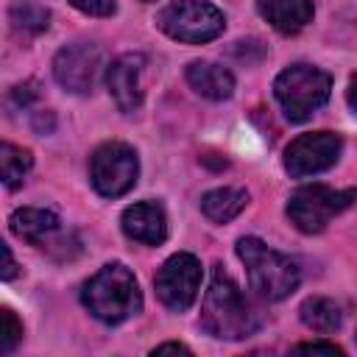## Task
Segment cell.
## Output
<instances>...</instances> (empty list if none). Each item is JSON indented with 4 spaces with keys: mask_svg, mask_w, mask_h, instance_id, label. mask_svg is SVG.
Masks as SVG:
<instances>
[{
    "mask_svg": "<svg viewBox=\"0 0 357 357\" xmlns=\"http://www.w3.org/2000/svg\"><path fill=\"white\" fill-rule=\"evenodd\" d=\"M153 357H162V354H192V349H187L184 343H162V346H156L153 351H151Z\"/></svg>",
    "mask_w": 357,
    "mask_h": 357,
    "instance_id": "obj_24",
    "label": "cell"
},
{
    "mask_svg": "<svg viewBox=\"0 0 357 357\" xmlns=\"http://www.w3.org/2000/svg\"><path fill=\"white\" fill-rule=\"evenodd\" d=\"M357 198V190H335L326 184H304L298 187L287 201V218L290 223L304 234H318L326 229V223L349 209Z\"/></svg>",
    "mask_w": 357,
    "mask_h": 357,
    "instance_id": "obj_6",
    "label": "cell"
},
{
    "mask_svg": "<svg viewBox=\"0 0 357 357\" xmlns=\"http://www.w3.org/2000/svg\"><path fill=\"white\" fill-rule=\"evenodd\" d=\"M153 287H156L159 301L167 310L173 312L190 310L201 287V262L187 251L167 257L153 276Z\"/></svg>",
    "mask_w": 357,
    "mask_h": 357,
    "instance_id": "obj_8",
    "label": "cell"
},
{
    "mask_svg": "<svg viewBox=\"0 0 357 357\" xmlns=\"http://www.w3.org/2000/svg\"><path fill=\"white\" fill-rule=\"evenodd\" d=\"M78 11L92 14V17H109L114 14V0H70Z\"/></svg>",
    "mask_w": 357,
    "mask_h": 357,
    "instance_id": "obj_22",
    "label": "cell"
},
{
    "mask_svg": "<svg viewBox=\"0 0 357 357\" xmlns=\"http://www.w3.org/2000/svg\"><path fill=\"white\" fill-rule=\"evenodd\" d=\"M142 3H151V0H142Z\"/></svg>",
    "mask_w": 357,
    "mask_h": 357,
    "instance_id": "obj_27",
    "label": "cell"
},
{
    "mask_svg": "<svg viewBox=\"0 0 357 357\" xmlns=\"http://www.w3.org/2000/svg\"><path fill=\"white\" fill-rule=\"evenodd\" d=\"M257 8L268 25L284 36L298 33L312 20V0H257Z\"/></svg>",
    "mask_w": 357,
    "mask_h": 357,
    "instance_id": "obj_14",
    "label": "cell"
},
{
    "mask_svg": "<svg viewBox=\"0 0 357 357\" xmlns=\"http://www.w3.org/2000/svg\"><path fill=\"white\" fill-rule=\"evenodd\" d=\"M20 340H22V324H20V318L8 307H3L0 310V354H11Z\"/></svg>",
    "mask_w": 357,
    "mask_h": 357,
    "instance_id": "obj_20",
    "label": "cell"
},
{
    "mask_svg": "<svg viewBox=\"0 0 357 357\" xmlns=\"http://www.w3.org/2000/svg\"><path fill=\"white\" fill-rule=\"evenodd\" d=\"M201 326L220 340H243L259 329V312L243 296L229 271H223V265L212 268V279L201 304Z\"/></svg>",
    "mask_w": 357,
    "mask_h": 357,
    "instance_id": "obj_1",
    "label": "cell"
},
{
    "mask_svg": "<svg viewBox=\"0 0 357 357\" xmlns=\"http://www.w3.org/2000/svg\"><path fill=\"white\" fill-rule=\"evenodd\" d=\"M103 73V50L95 42H73L53 59V75L61 89L73 95H89Z\"/></svg>",
    "mask_w": 357,
    "mask_h": 357,
    "instance_id": "obj_9",
    "label": "cell"
},
{
    "mask_svg": "<svg viewBox=\"0 0 357 357\" xmlns=\"http://www.w3.org/2000/svg\"><path fill=\"white\" fill-rule=\"evenodd\" d=\"M139 176V159L137 151L126 142H103L95 148L89 159V178L92 187L103 198H120L126 195Z\"/></svg>",
    "mask_w": 357,
    "mask_h": 357,
    "instance_id": "obj_7",
    "label": "cell"
},
{
    "mask_svg": "<svg viewBox=\"0 0 357 357\" xmlns=\"http://www.w3.org/2000/svg\"><path fill=\"white\" fill-rule=\"evenodd\" d=\"M31 167H33L31 151H25L20 145H11V142H3L0 145V173H3V184L8 190L20 187Z\"/></svg>",
    "mask_w": 357,
    "mask_h": 357,
    "instance_id": "obj_19",
    "label": "cell"
},
{
    "mask_svg": "<svg viewBox=\"0 0 357 357\" xmlns=\"http://www.w3.org/2000/svg\"><path fill=\"white\" fill-rule=\"evenodd\" d=\"M237 257L248 271L251 290H257L259 298L265 301H282L287 298L301 279L298 265L265 245L259 237H240L237 240Z\"/></svg>",
    "mask_w": 357,
    "mask_h": 357,
    "instance_id": "obj_3",
    "label": "cell"
},
{
    "mask_svg": "<svg viewBox=\"0 0 357 357\" xmlns=\"http://www.w3.org/2000/svg\"><path fill=\"white\" fill-rule=\"evenodd\" d=\"M142 67H145V56L142 53H123L106 67L109 95L117 103V109L126 112V114L137 112L142 106V86H139Z\"/></svg>",
    "mask_w": 357,
    "mask_h": 357,
    "instance_id": "obj_11",
    "label": "cell"
},
{
    "mask_svg": "<svg viewBox=\"0 0 357 357\" xmlns=\"http://www.w3.org/2000/svg\"><path fill=\"white\" fill-rule=\"evenodd\" d=\"M346 103H349V109L357 114V75H351V81H349V89H346Z\"/></svg>",
    "mask_w": 357,
    "mask_h": 357,
    "instance_id": "obj_26",
    "label": "cell"
},
{
    "mask_svg": "<svg viewBox=\"0 0 357 357\" xmlns=\"http://www.w3.org/2000/svg\"><path fill=\"white\" fill-rule=\"evenodd\" d=\"M8 20H11L14 31L33 36V33H42L50 25V11L36 0H17L8 8Z\"/></svg>",
    "mask_w": 357,
    "mask_h": 357,
    "instance_id": "obj_18",
    "label": "cell"
},
{
    "mask_svg": "<svg viewBox=\"0 0 357 357\" xmlns=\"http://www.w3.org/2000/svg\"><path fill=\"white\" fill-rule=\"evenodd\" d=\"M156 25L176 42L204 45L223 33L226 17L206 0H173L159 11Z\"/></svg>",
    "mask_w": 357,
    "mask_h": 357,
    "instance_id": "obj_5",
    "label": "cell"
},
{
    "mask_svg": "<svg viewBox=\"0 0 357 357\" xmlns=\"http://www.w3.org/2000/svg\"><path fill=\"white\" fill-rule=\"evenodd\" d=\"M39 98V89H36V81H25V84H17L11 92H8V103L14 109H28L33 100Z\"/></svg>",
    "mask_w": 357,
    "mask_h": 357,
    "instance_id": "obj_21",
    "label": "cell"
},
{
    "mask_svg": "<svg viewBox=\"0 0 357 357\" xmlns=\"http://www.w3.org/2000/svg\"><path fill=\"white\" fill-rule=\"evenodd\" d=\"M84 307L106 326H117L142 310V293L137 276L123 262L103 265L81 290Z\"/></svg>",
    "mask_w": 357,
    "mask_h": 357,
    "instance_id": "obj_2",
    "label": "cell"
},
{
    "mask_svg": "<svg viewBox=\"0 0 357 357\" xmlns=\"http://www.w3.org/2000/svg\"><path fill=\"white\" fill-rule=\"evenodd\" d=\"M3 257H6V268H3V279L8 282V279H14V273H17V262H14V257H11V248H8V245H3Z\"/></svg>",
    "mask_w": 357,
    "mask_h": 357,
    "instance_id": "obj_25",
    "label": "cell"
},
{
    "mask_svg": "<svg viewBox=\"0 0 357 357\" xmlns=\"http://www.w3.org/2000/svg\"><path fill=\"white\" fill-rule=\"evenodd\" d=\"M248 204V192L240 187H215L201 195V212L212 223H229L234 220Z\"/></svg>",
    "mask_w": 357,
    "mask_h": 357,
    "instance_id": "obj_16",
    "label": "cell"
},
{
    "mask_svg": "<svg viewBox=\"0 0 357 357\" xmlns=\"http://www.w3.org/2000/svg\"><path fill=\"white\" fill-rule=\"evenodd\" d=\"M8 226L20 240H25L31 245H50V240L59 237V231H61L59 215L50 209H42V206L14 209L8 218Z\"/></svg>",
    "mask_w": 357,
    "mask_h": 357,
    "instance_id": "obj_13",
    "label": "cell"
},
{
    "mask_svg": "<svg viewBox=\"0 0 357 357\" xmlns=\"http://www.w3.org/2000/svg\"><path fill=\"white\" fill-rule=\"evenodd\" d=\"M120 226H123L126 237L145 243V245H159L167 237V218L156 201H139V204L126 206Z\"/></svg>",
    "mask_w": 357,
    "mask_h": 357,
    "instance_id": "obj_12",
    "label": "cell"
},
{
    "mask_svg": "<svg viewBox=\"0 0 357 357\" xmlns=\"http://www.w3.org/2000/svg\"><path fill=\"white\" fill-rule=\"evenodd\" d=\"M340 151H343V139L332 131L301 134L284 148V170L293 178L324 173L340 159Z\"/></svg>",
    "mask_w": 357,
    "mask_h": 357,
    "instance_id": "obj_10",
    "label": "cell"
},
{
    "mask_svg": "<svg viewBox=\"0 0 357 357\" xmlns=\"http://www.w3.org/2000/svg\"><path fill=\"white\" fill-rule=\"evenodd\" d=\"M332 75L315 64H290L273 81V95L290 123H304L329 100Z\"/></svg>",
    "mask_w": 357,
    "mask_h": 357,
    "instance_id": "obj_4",
    "label": "cell"
},
{
    "mask_svg": "<svg viewBox=\"0 0 357 357\" xmlns=\"http://www.w3.org/2000/svg\"><path fill=\"white\" fill-rule=\"evenodd\" d=\"M298 312H301L304 326H310L312 332H321V335H329V332L340 329V324H343L340 307H337L332 298H324V296L307 298Z\"/></svg>",
    "mask_w": 357,
    "mask_h": 357,
    "instance_id": "obj_17",
    "label": "cell"
},
{
    "mask_svg": "<svg viewBox=\"0 0 357 357\" xmlns=\"http://www.w3.org/2000/svg\"><path fill=\"white\" fill-rule=\"evenodd\" d=\"M293 351H298V354H326V357H340V354H343L340 346H335V343H321V340L298 343Z\"/></svg>",
    "mask_w": 357,
    "mask_h": 357,
    "instance_id": "obj_23",
    "label": "cell"
},
{
    "mask_svg": "<svg viewBox=\"0 0 357 357\" xmlns=\"http://www.w3.org/2000/svg\"><path fill=\"white\" fill-rule=\"evenodd\" d=\"M187 84L206 100H226L234 92V75L212 61H190L187 64Z\"/></svg>",
    "mask_w": 357,
    "mask_h": 357,
    "instance_id": "obj_15",
    "label": "cell"
}]
</instances>
